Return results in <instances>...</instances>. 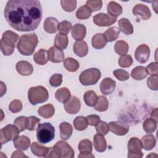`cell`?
I'll return each mask as SVG.
<instances>
[{
	"instance_id": "obj_42",
	"label": "cell",
	"mask_w": 158,
	"mask_h": 158,
	"mask_svg": "<svg viewBox=\"0 0 158 158\" xmlns=\"http://www.w3.org/2000/svg\"><path fill=\"white\" fill-rule=\"evenodd\" d=\"M74 128L78 131L85 130L88 127L86 118L83 116H78L73 120Z\"/></svg>"
},
{
	"instance_id": "obj_33",
	"label": "cell",
	"mask_w": 158,
	"mask_h": 158,
	"mask_svg": "<svg viewBox=\"0 0 158 158\" xmlns=\"http://www.w3.org/2000/svg\"><path fill=\"white\" fill-rule=\"evenodd\" d=\"M107 10L109 15L116 18L122 13V6L115 1H110L108 4Z\"/></svg>"
},
{
	"instance_id": "obj_47",
	"label": "cell",
	"mask_w": 158,
	"mask_h": 158,
	"mask_svg": "<svg viewBox=\"0 0 158 158\" xmlns=\"http://www.w3.org/2000/svg\"><path fill=\"white\" fill-rule=\"evenodd\" d=\"M71 28H72L71 23L69 22V21L64 20L59 23L57 30H59L60 33L67 35L69 33Z\"/></svg>"
},
{
	"instance_id": "obj_41",
	"label": "cell",
	"mask_w": 158,
	"mask_h": 158,
	"mask_svg": "<svg viewBox=\"0 0 158 158\" xmlns=\"http://www.w3.org/2000/svg\"><path fill=\"white\" fill-rule=\"evenodd\" d=\"M157 122L152 118H146L143 124V127L145 132L148 134H150L156 131L157 128Z\"/></svg>"
},
{
	"instance_id": "obj_57",
	"label": "cell",
	"mask_w": 158,
	"mask_h": 158,
	"mask_svg": "<svg viewBox=\"0 0 158 158\" xmlns=\"http://www.w3.org/2000/svg\"><path fill=\"white\" fill-rule=\"evenodd\" d=\"M11 157H28L27 156H25L21 150L15 151L13 152L12 155L11 156Z\"/></svg>"
},
{
	"instance_id": "obj_49",
	"label": "cell",
	"mask_w": 158,
	"mask_h": 158,
	"mask_svg": "<svg viewBox=\"0 0 158 158\" xmlns=\"http://www.w3.org/2000/svg\"><path fill=\"white\" fill-rule=\"evenodd\" d=\"M113 73L115 78L120 81L127 80L130 77L128 72L123 69H117L113 72Z\"/></svg>"
},
{
	"instance_id": "obj_45",
	"label": "cell",
	"mask_w": 158,
	"mask_h": 158,
	"mask_svg": "<svg viewBox=\"0 0 158 158\" xmlns=\"http://www.w3.org/2000/svg\"><path fill=\"white\" fill-rule=\"evenodd\" d=\"M118 64L121 67H130L133 64V59L130 55H123L118 59Z\"/></svg>"
},
{
	"instance_id": "obj_24",
	"label": "cell",
	"mask_w": 158,
	"mask_h": 158,
	"mask_svg": "<svg viewBox=\"0 0 158 158\" xmlns=\"http://www.w3.org/2000/svg\"><path fill=\"white\" fill-rule=\"evenodd\" d=\"M32 153L38 157H46L49 148L43 146L37 142H33L30 146Z\"/></svg>"
},
{
	"instance_id": "obj_38",
	"label": "cell",
	"mask_w": 158,
	"mask_h": 158,
	"mask_svg": "<svg viewBox=\"0 0 158 158\" xmlns=\"http://www.w3.org/2000/svg\"><path fill=\"white\" fill-rule=\"evenodd\" d=\"M91 10L86 5H84L78 9L76 12V17L79 20H85L91 16Z\"/></svg>"
},
{
	"instance_id": "obj_34",
	"label": "cell",
	"mask_w": 158,
	"mask_h": 158,
	"mask_svg": "<svg viewBox=\"0 0 158 158\" xmlns=\"http://www.w3.org/2000/svg\"><path fill=\"white\" fill-rule=\"evenodd\" d=\"M148 75L146 67L143 66H137L135 67L131 72V77L136 80H141Z\"/></svg>"
},
{
	"instance_id": "obj_35",
	"label": "cell",
	"mask_w": 158,
	"mask_h": 158,
	"mask_svg": "<svg viewBox=\"0 0 158 158\" xmlns=\"http://www.w3.org/2000/svg\"><path fill=\"white\" fill-rule=\"evenodd\" d=\"M96 93L92 90L87 91L83 96V99L85 104L89 107H94L98 101Z\"/></svg>"
},
{
	"instance_id": "obj_36",
	"label": "cell",
	"mask_w": 158,
	"mask_h": 158,
	"mask_svg": "<svg viewBox=\"0 0 158 158\" xmlns=\"http://www.w3.org/2000/svg\"><path fill=\"white\" fill-rule=\"evenodd\" d=\"M64 66L67 70L70 72H75L79 69L80 64L76 59L72 57H67L64 60Z\"/></svg>"
},
{
	"instance_id": "obj_43",
	"label": "cell",
	"mask_w": 158,
	"mask_h": 158,
	"mask_svg": "<svg viewBox=\"0 0 158 158\" xmlns=\"http://www.w3.org/2000/svg\"><path fill=\"white\" fill-rule=\"evenodd\" d=\"M14 123L19 128L20 132L27 129L28 126V117L25 116L18 117L14 121Z\"/></svg>"
},
{
	"instance_id": "obj_10",
	"label": "cell",
	"mask_w": 158,
	"mask_h": 158,
	"mask_svg": "<svg viewBox=\"0 0 158 158\" xmlns=\"http://www.w3.org/2000/svg\"><path fill=\"white\" fill-rule=\"evenodd\" d=\"M150 56V49L149 46L145 44H142L139 45L135 51V57L136 60L141 63H146Z\"/></svg>"
},
{
	"instance_id": "obj_12",
	"label": "cell",
	"mask_w": 158,
	"mask_h": 158,
	"mask_svg": "<svg viewBox=\"0 0 158 158\" xmlns=\"http://www.w3.org/2000/svg\"><path fill=\"white\" fill-rule=\"evenodd\" d=\"M55 146L58 148L60 151V157L73 158L74 157V151L67 142L60 140L57 141Z\"/></svg>"
},
{
	"instance_id": "obj_28",
	"label": "cell",
	"mask_w": 158,
	"mask_h": 158,
	"mask_svg": "<svg viewBox=\"0 0 158 158\" xmlns=\"http://www.w3.org/2000/svg\"><path fill=\"white\" fill-rule=\"evenodd\" d=\"M60 138L64 140L68 139L73 132V127L68 122H62L59 125Z\"/></svg>"
},
{
	"instance_id": "obj_55",
	"label": "cell",
	"mask_w": 158,
	"mask_h": 158,
	"mask_svg": "<svg viewBox=\"0 0 158 158\" xmlns=\"http://www.w3.org/2000/svg\"><path fill=\"white\" fill-rule=\"evenodd\" d=\"M46 157H56V158H60V154L58 148L56 146H54L52 148H49V151L46 156Z\"/></svg>"
},
{
	"instance_id": "obj_32",
	"label": "cell",
	"mask_w": 158,
	"mask_h": 158,
	"mask_svg": "<svg viewBox=\"0 0 158 158\" xmlns=\"http://www.w3.org/2000/svg\"><path fill=\"white\" fill-rule=\"evenodd\" d=\"M143 148L145 150L149 151L154 148L156 144V139L152 135H144L141 139Z\"/></svg>"
},
{
	"instance_id": "obj_44",
	"label": "cell",
	"mask_w": 158,
	"mask_h": 158,
	"mask_svg": "<svg viewBox=\"0 0 158 158\" xmlns=\"http://www.w3.org/2000/svg\"><path fill=\"white\" fill-rule=\"evenodd\" d=\"M60 4L66 12H72L76 8L77 1L75 0H62L60 1Z\"/></svg>"
},
{
	"instance_id": "obj_2",
	"label": "cell",
	"mask_w": 158,
	"mask_h": 158,
	"mask_svg": "<svg viewBox=\"0 0 158 158\" xmlns=\"http://www.w3.org/2000/svg\"><path fill=\"white\" fill-rule=\"evenodd\" d=\"M38 43V37L35 33L25 34L19 38L17 48L21 54L30 56L34 52Z\"/></svg>"
},
{
	"instance_id": "obj_9",
	"label": "cell",
	"mask_w": 158,
	"mask_h": 158,
	"mask_svg": "<svg viewBox=\"0 0 158 158\" xmlns=\"http://www.w3.org/2000/svg\"><path fill=\"white\" fill-rule=\"evenodd\" d=\"M117 18L111 16L109 14L99 13L93 17V22L99 27H109L114 24Z\"/></svg>"
},
{
	"instance_id": "obj_17",
	"label": "cell",
	"mask_w": 158,
	"mask_h": 158,
	"mask_svg": "<svg viewBox=\"0 0 158 158\" xmlns=\"http://www.w3.org/2000/svg\"><path fill=\"white\" fill-rule=\"evenodd\" d=\"M48 59L54 63L61 62L64 60V54L62 50L55 46H52L48 50Z\"/></svg>"
},
{
	"instance_id": "obj_13",
	"label": "cell",
	"mask_w": 158,
	"mask_h": 158,
	"mask_svg": "<svg viewBox=\"0 0 158 158\" xmlns=\"http://www.w3.org/2000/svg\"><path fill=\"white\" fill-rule=\"evenodd\" d=\"M109 130L118 136L125 135L129 131V126L120 122L113 121L109 123Z\"/></svg>"
},
{
	"instance_id": "obj_4",
	"label": "cell",
	"mask_w": 158,
	"mask_h": 158,
	"mask_svg": "<svg viewBox=\"0 0 158 158\" xmlns=\"http://www.w3.org/2000/svg\"><path fill=\"white\" fill-rule=\"evenodd\" d=\"M55 136V129L52 125L48 122L40 123L36 130V137L38 142L46 144L51 141Z\"/></svg>"
},
{
	"instance_id": "obj_19",
	"label": "cell",
	"mask_w": 158,
	"mask_h": 158,
	"mask_svg": "<svg viewBox=\"0 0 158 158\" xmlns=\"http://www.w3.org/2000/svg\"><path fill=\"white\" fill-rule=\"evenodd\" d=\"M86 27L81 23L75 24L72 28V36L77 41L82 40L86 36Z\"/></svg>"
},
{
	"instance_id": "obj_6",
	"label": "cell",
	"mask_w": 158,
	"mask_h": 158,
	"mask_svg": "<svg viewBox=\"0 0 158 158\" xmlns=\"http://www.w3.org/2000/svg\"><path fill=\"white\" fill-rule=\"evenodd\" d=\"M101 73L99 69L91 68L83 71L79 77L80 83L85 86L95 85L101 78Z\"/></svg>"
},
{
	"instance_id": "obj_26",
	"label": "cell",
	"mask_w": 158,
	"mask_h": 158,
	"mask_svg": "<svg viewBox=\"0 0 158 158\" xmlns=\"http://www.w3.org/2000/svg\"><path fill=\"white\" fill-rule=\"evenodd\" d=\"M107 42L104 33H97L92 37L91 40L92 46L97 49L103 48L106 46Z\"/></svg>"
},
{
	"instance_id": "obj_18",
	"label": "cell",
	"mask_w": 158,
	"mask_h": 158,
	"mask_svg": "<svg viewBox=\"0 0 158 158\" xmlns=\"http://www.w3.org/2000/svg\"><path fill=\"white\" fill-rule=\"evenodd\" d=\"M17 72L21 75L28 76L31 75L33 72V67L32 65L25 60H21L17 63L15 66Z\"/></svg>"
},
{
	"instance_id": "obj_15",
	"label": "cell",
	"mask_w": 158,
	"mask_h": 158,
	"mask_svg": "<svg viewBox=\"0 0 158 158\" xmlns=\"http://www.w3.org/2000/svg\"><path fill=\"white\" fill-rule=\"evenodd\" d=\"M132 12L136 17H139L144 20L149 19L151 16L149 7L143 4H138L133 7Z\"/></svg>"
},
{
	"instance_id": "obj_8",
	"label": "cell",
	"mask_w": 158,
	"mask_h": 158,
	"mask_svg": "<svg viewBox=\"0 0 158 158\" xmlns=\"http://www.w3.org/2000/svg\"><path fill=\"white\" fill-rule=\"evenodd\" d=\"M143 145L141 140L136 137L131 138L128 143V157L141 158L143 156L141 151Z\"/></svg>"
},
{
	"instance_id": "obj_16",
	"label": "cell",
	"mask_w": 158,
	"mask_h": 158,
	"mask_svg": "<svg viewBox=\"0 0 158 158\" xmlns=\"http://www.w3.org/2000/svg\"><path fill=\"white\" fill-rule=\"evenodd\" d=\"M116 87L115 81L110 78H104L100 83V89L102 94L109 95L114 92Z\"/></svg>"
},
{
	"instance_id": "obj_3",
	"label": "cell",
	"mask_w": 158,
	"mask_h": 158,
	"mask_svg": "<svg viewBox=\"0 0 158 158\" xmlns=\"http://www.w3.org/2000/svg\"><path fill=\"white\" fill-rule=\"evenodd\" d=\"M19 39V35L10 30H7L2 34L0 42L1 50L4 56H10L14 51L15 44Z\"/></svg>"
},
{
	"instance_id": "obj_56",
	"label": "cell",
	"mask_w": 158,
	"mask_h": 158,
	"mask_svg": "<svg viewBox=\"0 0 158 158\" xmlns=\"http://www.w3.org/2000/svg\"><path fill=\"white\" fill-rule=\"evenodd\" d=\"M88 125L91 126H96L101 121L100 117L97 115H89L86 117Z\"/></svg>"
},
{
	"instance_id": "obj_53",
	"label": "cell",
	"mask_w": 158,
	"mask_h": 158,
	"mask_svg": "<svg viewBox=\"0 0 158 158\" xmlns=\"http://www.w3.org/2000/svg\"><path fill=\"white\" fill-rule=\"evenodd\" d=\"M147 85L151 90L157 91L158 89L157 76H151L147 80Z\"/></svg>"
},
{
	"instance_id": "obj_5",
	"label": "cell",
	"mask_w": 158,
	"mask_h": 158,
	"mask_svg": "<svg viewBox=\"0 0 158 158\" xmlns=\"http://www.w3.org/2000/svg\"><path fill=\"white\" fill-rule=\"evenodd\" d=\"M28 98L32 105H36L47 101L49 93L48 90L42 86L31 87L28 91Z\"/></svg>"
},
{
	"instance_id": "obj_29",
	"label": "cell",
	"mask_w": 158,
	"mask_h": 158,
	"mask_svg": "<svg viewBox=\"0 0 158 158\" xmlns=\"http://www.w3.org/2000/svg\"><path fill=\"white\" fill-rule=\"evenodd\" d=\"M119 30L123 33L128 35L133 33V27L130 20L127 19L123 18L118 20Z\"/></svg>"
},
{
	"instance_id": "obj_54",
	"label": "cell",
	"mask_w": 158,
	"mask_h": 158,
	"mask_svg": "<svg viewBox=\"0 0 158 158\" xmlns=\"http://www.w3.org/2000/svg\"><path fill=\"white\" fill-rule=\"evenodd\" d=\"M148 74L151 76H157V62H152L149 64L146 67Z\"/></svg>"
},
{
	"instance_id": "obj_14",
	"label": "cell",
	"mask_w": 158,
	"mask_h": 158,
	"mask_svg": "<svg viewBox=\"0 0 158 158\" xmlns=\"http://www.w3.org/2000/svg\"><path fill=\"white\" fill-rule=\"evenodd\" d=\"M80 101L76 96H72L67 102L64 103V109L70 114H77L80 110Z\"/></svg>"
},
{
	"instance_id": "obj_7",
	"label": "cell",
	"mask_w": 158,
	"mask_h": 158,
	"mask_svg": "<svg viewBox=\"0 0 158 158\" xmlns=\"http://www.w3.org/2000/svg\"><path fill=\"white\" fill-rule=\"evenodd\" d=\"M20 131L15 125H7L0 130V138L1 144H4L8 141L14 140L19 136Z\"/></svg>"
},
{
	"instance_id": "obj_27",
	"label": "cell",
	"mask_w": 158,
	"mask_h": 158,
	"mask_svg": "<svg viewBox=\"0 0 158 158\" xmlns=\"http://www.w3.org/2000/svg\"><path fill=\"white\" fill-rule=\"evenodd\" d=\"M70 91L66 87H62L58 89L55 93L56 99L62 103H65L67 102L70 99Z\"/></svg>"
},
{
	"instance_id": "obj_1",
	"label": "cell",
	"mask_w": 158,
	"mask_h": 158,
	"mask_svg": "<svg viewBox=\"0 0 158 158\" xmlns=\"http://www.w3.org/2000/svg\"><path fill=\"white\" fill-rule=\"evenodd\" d=\"M42 14L40 2L37 0H10L4 9L7 23L20 31L35 30L41 22Z\"/></svg>"
},
{
	"instance_id": "obj_37",
	"label": "cell",
	"mask_w": 158,
	"mask_h": 158,
	"mask_svg": "<svg viewBox=\"0 0 158 158\" xmlns=\"http://www.w3.org/2000/svg\"><path fill=\"white\" fill-rule=\"evenodd\" d=\"M120 30L115 27L109 28L104 33L107 42H112L117 39L120 34Z\"/></svg>"
},
{
	"instance_id": "obj_23",
	"label": "cell",
	"mask_w": 158,
	"mask_h": 158,
	"mask_svg": "<svg viewBox=\"0 0 158 158\" xmlns=\"http://www.w3.org/2000/svg\"><path fill=\"white\" fill-rule=\"evenodd\" d=\"M93 145L95 150L99 152H102L106 150L107 143L104 136L96 134L93 138Z\"/></svg>"
},
{
	"instance_id": "obj_20",
	"label": "cell",
	"mask_w": 158,
	"mask_h": 158,
	"mask_svg": "<svg viewBox=\"0 0 158 158\" xmlns=\"http://www.w3.org/2000/svg\"><path fill=\"white\" fill-rule=\"evenodd\" d=\"M73 50L74 53L80 57H83L88 52V47L87 43L83 40L77 41L74 43L73 46Z\"/></svg>"
},
{
	"instance_id": "obj_39",
	"label": "cell",
	"mask_w": 158,
	"mask_h": 158,
	"mask_svg": "<svg viewBox=\"0 0 158 158\" xmlns=\"http://www.w3.org/2000/svg\"><path fill=\"white\" fill-rule=\"evenodd\" d=\"M114 49L117 54L118 55H125L129 49V46L128 43L123 40L117 41L114 46Z\"/></svg>"
},
{
	"instance_id": "obj_46",
	"label": "cell",
	"mask_w": 158,
	"mask_h": 158,
	"mask_svg": "<svg viewBox=\"0 0 158 158\" xmlns=\"http://www.w3.org/2000/svg\"><path fill=\"white\" fill-rule=\"evenodd\" d=\"M96 130L98 134L105 136L108 133L109 131V124L106 122L100 121L99 123L96 126Z\"/></svg>"
},
{
	"instance_id": "obj_31",
	"label": "cell",
	"mask_w": 158,
	"mask_h": 158,
	"mask_svg": "<svg viewBox=\"0 0 158 158\" xmlns=\"http://www.w3.org/2000/svg\"><path fill=\"white\" fill-rule=\"evenodd\" d=\"M69 43V38L67 35L58 33L54 39V46L57 48L63 50L66 49Z\"/></svg>"
},
{
	"instance_id": "obj_22",
	"label": "cell",
	"mask_w": 158,
	"mask_h": 158,
	"mask_svg": "<svg viewBox=\"0 0 158 158\" xmlns=\"http://www.w3.org/2000/svg\"><path fill=\"white\" fill-rule=\"evenodd\" d=\"M59 22L57 19L54 17H48L44 22L43 28L44 30L48 33H54L58 30Z\"/></svg>"
},
{
	"instance_id": "obj_51",
	"label": "cell",
	"mask_w": 158,
	"mask_h": 158,
	"mask_svg": "<svg viewBox=\"0 0 158 158\" xmlns=\"http://www.w3.org/2000/svg\"><path fill=\"white\" fill-rule=\"evenodd\" d=\"M62 75L59 73H56L51 76L49 79V83L53 87H57L62 84Z\"/></svg>"
},
{
	"instance_id": "obj_52",
	"label": "cell",
	"mask_w": 158,
	"mask_h": 158,
	"mask_svg": "<svg viewBox=\"0 0 158 158\" xmlns=\"http://www.w3.org/2000/svg\"><path fill=\"white\" fill-rule=\"evenodd\" d=\"M40 119L35 116L28 117V126L27 130L30 131H33L35 129H37L38 123L40 122Z\"/></svg>"
},
{
	"instance_id": "obj_30",
	"label": "cell",
	"mask_w": 158,
	"mask_h": 158,
	"mask_svg": "<svg viewBox=\"0 0 158 158\" xmlns=\"http://www.w3.org/2000/svg\"><path fill=\"white\" fill-rule=\"evenodd\" d=\"M33 60L37 64L45 65L49 60L48 51L44 49H40L33 55Z\"/></svg>"
},
{
	"instance_id": "obj_21",
	"label": "cell",
	"mask_w": 158,
	"mask_h": 158,
	"mask_svg": "<svg viewBox=\"0 0 158 158\" xmlns=\"http://www.w3.org/2000/svg\"><path fill=\"white\" fill-rule=\"evenodd\" d=\"M30 144V139L25 135L18 136L14 139V145L15 148L19 150L26 151Z\"/></svg>"
},
{
	"instance_id": "obj_50",
	"label": "cell",
	"mask_w": 158,
	"mask_h": 158,
	"mask_svg": "<svg viewBox=\"0 0 158 158\" xmlns=\"http://www.w3.org/2000/svg\"><path fill=\"white\" fill-rule=\"evenodd\" d=\"M86 5L91 10L92 12H95L101 9L102 6V1L88 0L86 1Z\"/></svg>"
},
{
	"instance_id": "obj_11",
	"label": "cell",
	"mask_w": 158,
	"mask_h": 158,
	"mask_svg": "<svg viewBox=\"0 0 158 158\" xmlns=\"http://www.w3.org/2000/svg\"><path fill=\"white\" fill-rule=\"evenodd\" d=\"M78 150L80 154L78 156V157H94L92 154V143L89 139H85L81 140L78 146Z\"/></svg>"
},
{
	"instance_id": "obj_25",
	"label": "cell",
	"mask_w": 158,
	"mask_h": 158,
	"mask_svg": "<svg viewBox=\"0 0 158 158\" xmlns=\"http://www.w3.org/2000/svg\"><path fill=\"white\" fill-rule=\"evenodd\" d=\"M38 114L44 118H49L55 113V109L52 104H47L40 106L38 109Z\"/></svg>"
},
{
	"instance_id": "obj_48",
	"label": "cell",
	"mask_w": 158,
	"mask_h": 158,
	"mask_svg": "<svg viewBox=\"0 0 158 158\" xmlns=\"http://www.w3.org/2000/svg\"><path fill=\"white\" fill-rule=\"evenodd\" d=\"M9 109L12 113H17L22 109V102L19 99H14L9 105Z\"/></svg>"
},
{
	"instance_id": "obj_40",
	"label": "cell",
	"mask_w": 158,
	"mask_h": 158,
	"mask_svg": "<svg viewBox=\"0 0 158 158\" xmlns=\"http://www.w3.org/2000/svg\"><path fill=\"white\" fill-rule=\"evenodd\" d=\"M96 110L99 112H104L107 110L109 107V101L104 96H99L98 98V101L94 106Z\"/></svg>"
},
{
	"instance_id": "obj_58",
	"label": "cell",
	"mask_w": 158,
	"mask_h": 158,
	"mask_svg": "<svg viewBox=\"0 0 158 158\" xmlns=\"http://www.w3.org/2000/svg\"><path fill=\"white\" fill-rule=\"evenodd\" d=\"M151 117L154 120H155L156 122H157L158 118H157V108H156L152 111L151 114Z\"/></svg>"
}]
</instances>
